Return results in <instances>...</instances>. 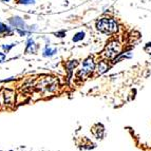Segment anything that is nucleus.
Instances as JSON below:
<instances>
[{
  "label": "nucleus",
  "instance_id": "obj_1",
  "mask_svg": "<svg viewBox=\"0 0 151 151\" xmlns=\"http://www.w3.org/2000/svg\"><path fill=\"white\" fill-rule=\"evenodd\" d=\"M96 29L99 32L110 34L117 31V23L114 19H111V18H103L96 22Z\"/></svg>",
  "mask_w": 151,
  "mask_h": 151
},
{
  "label": "nucleus",
  "instance_id": "obj_2",
  "mask_svg": "<svg viewBox=\"0 0 151 151\" xmlns=\"http://www.w3.org/2000/svg\"><path fill=\"white\" fill-rule=\"evenodd\" d=\"M121 52V45L119 41L112 40L109 43H107L106 48L104 49L101 56L106 59H113L114 57H116V55Z\"/></svg>",
  "mask_w": 151,
  "mask_h": 151
},
{
  "label": "nucleus",
  "instance_id": "obj_3",
  "mask_svg": "<svg viewBox=\"0 0 151 151\" xmlns=\"http://www.w3.org/2000/svg\"><path fill=\"white\" fill-rule=\"evenodd\" d=\"M94 68H95V65H94V61L92 58H87L86 60L83 61V65L81 67V69L78 71L77 73V77L78 78H86L87 76L90 75L92 72H93Z\"/></svg>",
  "mask_w": 151,
  "mask_h": 151
},
{
  "label": "nucleus",
  "instance_id": "obj_4",
  "mask_svg": "<svg viewBox=\"0 0 151 151\" xmlns=\"http://www.w3.org/2000/svg\"><path fill=\"white\" fill-rule=\"evenodd\" d=\"M39 86L42 89L45 88L47 91L52 92V91H55L56 88L58 87V81H56L55 78L53 77H45L40 81Z\"/></svg>",
  "mask_w": 151,
  "mask_h": 151
},
{
  "label": "nucleus",
  "instance_id": "obj_5",
  "mask_svg": "<svg viewBox=\"0 0 151 151\" xmlns=\"http://www.w3.org/2000/svg\"><path fill=\"white\" fill-rule=\"evenodd\" d=\"M92 133L93 135L95 136L96 139H103V135H104V127L103 125L101 124H96L92 127Z\"/></svg>",
  "mask_w": 151,
  "mask_h": 151
},
{
  "label": "nucleus",
  "instance_id": "obj_6",
  "mask_svg": "<svg viewBox=\"0 0 151 151\" xmlns=\"http://www.w3.org/2000/svg\"><path fill=\"white\" fill-rule=\"evenodd\" d=\"M10 22L12 25H14L15 28H18V29H20V30H23L24 31L25 29H27V25H25V23L23 22L22 19H20L19 17H13L10 19Z\"/></svg>",
  "mask_w": 151,
  "mask_h": 151
},
{
  "label": "nucleus",
  "instance_id": "obj_7",
  "mask_svg": "<svg viewBox=\"0 0 151 151\" xmlns=\"http://www.w3.org/2000/svg\"><path fill=\"white\" fill-rule=\"evenodd\" d=\"M15 99V93L12 90H4V101L8 105H12Z\"/></svg>",
  "mask_w": 151,
  "mask_h": 151
},
{
  "label": "nucleus",
  "instance_id": "obj_8",
  "mask_svg": "<svg viewBox=\"0 0 151 151\" xmlns=\"http://www.w3.org/2000/svg\"><path fill=\"white\" fill-rule=\"evenodd\" d=\"M36 51V47L35 45H34V41H33V39H29L28 41V48H27V53H35Z\"/></svg>",
  "mask_w": 151,
  "mask_h": 151
},
{
  "label": "nucleus",
  "instance_id": "obj_9",
  "mask_svg": "<svg viewBox=\"0 0 151 151\" xmlns=\"http://www.w3.org/2000/svg\"><path fill=\"white\" fill-rule=\"evenodd\" d=\"M107 69H108V65H107L106 63H104V61H101V63H99V65H98V72H99V73H104Z\"/></svg>",
  "mask_w": 151,
  "mask_h": 151
},
{
  "label": "nucleus",
  "instance_id": "obj_10",
  "mask_svg": "<svg viewBox=\"0 0 151 151\" xmlns=\"http://www.w3.org/2000/svg\"><path fill=\"white\" fill-rule=\"evenodd\" d=\"M83 36H85V33L83 32H79V33H77L75 36L73 37V41H79V40H81L83 38Z\"/></svg>",
  "mask_w": 151,
  "mask_h": 151
},
{
  "label": "nucleus",
  "instance_id": "obj_11",
  "mask_svg": "<svg viewBox=\"0 0 151 151\" xmlns=\"http://www.w3.org/2000/svg\"><path fill=\"white\" fill-rule=\"evenodd\" d=\"M54 53H56V50H50V49H45V56H51V55H53Z\"/></svg>",
  "mask_w": 151,
  "mask_h": 151
},
{
  "label": "nucleus",
  "instance_id": "obj_12",
  "mask_svg": "<svg viewBox=\"0 0 151 151\" xmlns=\"http://www.w3.org/2000/svg\"><path fill=\"white\" fill-rule=\"evenodd\" d=\"M4 31H8V29H6V27H5L4 24H2V23H0V33L4 32Z\"/></svg>",
  "mask_w": 151,
  "mask_h": 151
},
{
  "label": "nucleus",
  "instance_id": "obj_13",
  "mask_svg": "<svg viewBox=\"0 0 151 151\" xmlns=\"http://www.w3.org/2000/svg\"><path fill=\"white\" fill-rule=\"evenodd\" d=\"M34 0H20V3H24V4H29V3H33Z\"/></svg>",
  "mask_w": 151,
  "mask_h": 151
},
{
  "label": "nucleus",
  "instance_id": "obj_14",
  "mask_svg": "<svg viewBox=\"0 0 151 151\" xmlns=\"http://www.w3.org/2000/svg\"><path fill=\"white\" fill-rule=\"evenodd\" d=\"M4 58H5V55L3 53H0V63H3L4 61Z\"/></svg>",
  "mask_w": 151,
  "mask_h": 151
},
{
  "label": "nucleus",
  "instance_id": "obj_15",
  "mask_svg": "<svg viewBox=\"0 0 151 151\" xmlns=\"http://www.w3.org/2000/svg\"><path fill=\"white\" fill-rule=\"evenodd\" d=\"M55 35H56V36H58V37H63V36H65V32H59V33H56Z\"/></svg>",
  "mask_w": 151,
  "mask_h": 151
}]
</instances>
